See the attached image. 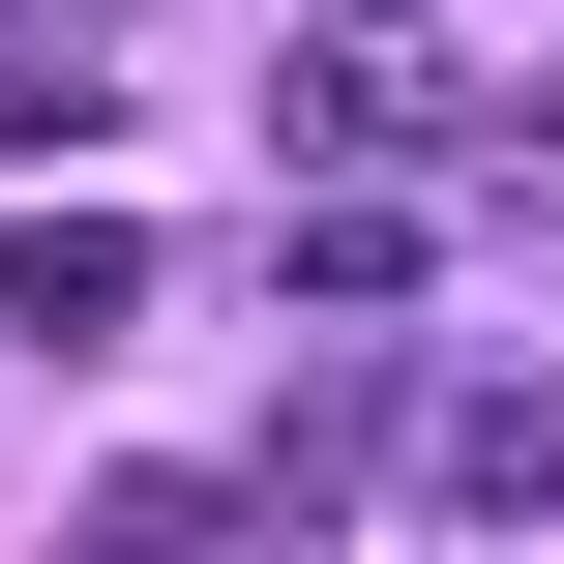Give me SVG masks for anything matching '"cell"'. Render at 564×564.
<instances>
[{
	"label": "cell",
	"instance_id": "1",
	"mask_svg": "<svg viewBox=\"0 0 564 564\" xmlns=\"http://www.w3.org/2000/svg\"><path fill=\"white\" fill-rule=\"evenodd\" d=\"M268 119H297V149H327V178H416V149H476V59H446V30H387V0H357V30H297V59H268Z\"/></svg>",
	"mask_w": 564,
	"mask_h": 564
},
{
	"label": "cell",
	"instance_id": "2",
	"mask_svg": "<svg viewBox=\"0 0 564 564\" xmlns=\"http://www.w3.org/2000/svg\"><path fill=\"white\" fill-rule=\"evenodd\" d=\"M149 297H178V268H149L119 208H30V238H0V357H119Z\"/></svg>",
	"mask_w": 564,
	"mask_h": 564
},
{
	"label": "cell",
	"instance_id": "3",
	"mask_svg": "<svg viewBox=\"0 0 564 564\" xmlns=\"http://www.w3.org/2000/svg\"><path fill=\"white\" fill-rule=\"evenodd\" d=\"M416 506L535 535V506H564V387H446V416H416Z\"/></svg>",
	"mask_w": 564,
	"mask_h": 564
},
{
	"label": "cell",
	"instance_id": "4",
	"mask_svg": "<svg viewBox=\"0 0 564 564\" xmlns=\"http://www.w3.org/2000/svg\"><path fill=\"white\" fill-rule=\"evenodd\" d=\"M387 297H416V208L327 178V208H297V327H387Z\"/></svg>",
	"mask_w": 564,
	"mask_h": 564
},
{
	"label": "cell",
	"instance_id": "5",
	"mask_svg": "<svg viewBox=\"0 0 564 564\" xmlns=\"http://www.w3.org/2000/svg\"><path fill=\"white\" fill-rule=\"evenodd\" d=\"M89 119H119V59H59V30H0V178H59Z\"/></svg>",
	"mask_w": 564,
	"mask_h": 564
},
{
	"label": "cell",
	"instance_id": "6",
	"mask_svg": "<svg viewBox=\"0 0 564 564\" xmlns=\"http://www.w3.org/2000/svg\"><path fill=\"white\" fill-rule=\"evenodd\" d=\"M89 564H238V476H119V506H89Z\"/></svg>",
	"mask_w": 564,
	"mask_h": 564
},
{
	"label": "cell",
	"instance_id": "7",
	"mask_svg": "<svg viewBox=\"0 0 564 564\" xmlns=\"http://www.w3.org/2000/svg\"><path fill=\"white\" fill-rule=\"evenodd\" d=\"M0 30H59V59H119V30H149V0H0Z\"/></svg>",
	"mask_w": 564,
	"mask_h": 564
}]
</instances>
